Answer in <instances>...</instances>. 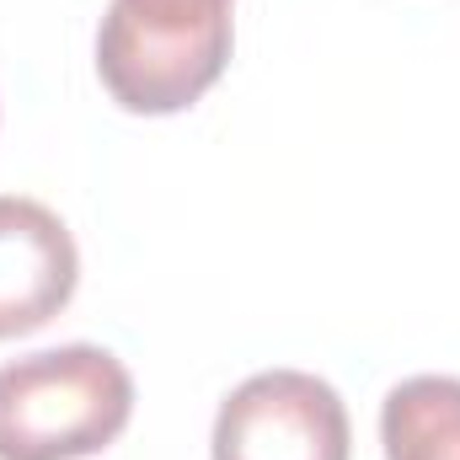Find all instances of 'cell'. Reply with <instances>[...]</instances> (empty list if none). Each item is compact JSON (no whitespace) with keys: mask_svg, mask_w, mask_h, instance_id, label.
I'll return each instance as SVG.
<instances>
[{"mask_svg":"<svg viewBox=\"0 0 460 460\" xmlns=\"http://www.w3.org/2000/svg\"><path fill=\"white\" fill-rule=\"evenodd\" d=\"M81 279L65 220L38 199H0V343L49 327Z\"/></svg>","mask_w":460,"mask_h":460,"instance_id":"obj_4","label":"cell"},{"mask_svg":"<svg viewBox=\"0 0 460 460\" xmlns=\"http://www.w3.org/2000/svg\"><path fill=\"white\" fill-rule=\"evenodd\" d=\"M134 380L108 348L70 343L0 364V460H81L128 429Z\"/></svg>","mask_w":460,"mask_h":460,"instance_id":"obj_1","label":"cell"},{"mask_svg":"<svg viewBox=\"0 0 460 460\" xmlns=\"http://www.w3.org/2000/svg\"><path fill=\"white\" fill-rule=\"evenodd\" d=\"M343 396L305 369H262L241 380L215 418V460H348Z\"/></svg>","mask_w":460,"mask_h":460,"instance_id":"obj_3","label":"cell"},{"mask_svg":"<svg viewBox=\"0 0 460 460\" xmlns=\"http://www.w3.org/2000/svg\"><path fill=\"white\" fill-rule=\"evenodd\" d=\"M226 65L230 0H113L97 32V75L123 113H182Z\"/></svg>","mask_w":460,"mask_h":460,"instance_id":"obj_2","label":"cell"},{"mask_svg":"<svg viewBox=\"0 0 460 460\" xmlns=\"http://www.w3.org/2000/svg\"><path fill=\"white\" fill-rule=\"evenodd\" d=\"M385 460H460V380L412 375L380 407Z\"/></svg>","mask_w":460,"mask_h":460,"instance_id":"obj_5","label":"cell"}]
</instances>
